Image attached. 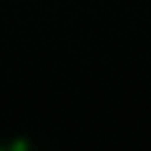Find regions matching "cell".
<instances>
[]
</instances>
